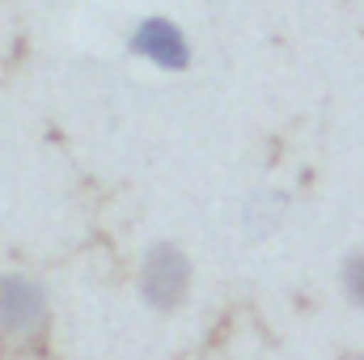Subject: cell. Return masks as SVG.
Wrapping results in <instances>:
<instances>
[{"label":"cell","instance_id":"1","mask_svg":"<svg viewBox=\"0 0 364 360\" xmlns=\"http://www.w3.org/2000/svg\"><path fill=\"white\" fill-rule=\"evenodd\" d=\"M47 327V297L30 275L0 280V331L9 339H34Z\"/></svg>","mask_w":364,"mask_h":360},{"label":"cell","instance_id":"2","mask_svg":"<svg viewBox=\"0 0 364 360\" xmlns=\"http://www.w3.org/2000/svg\"><path fill=\"white\" fill-rule=\"evenodd\" d=\"M127 47H132V55L149 60L161 73H186V64H191V43H186L182 26L170 17H144L132 30Z\"/></svg>","mask_w":364,"mask_h":360},{"label":"cell","instance_id":"3","mask_svg":"<svg viewBox=\"0 0 364 360\" xmlns=\"http://www.w3.org/2000/svg\"><path fill=\"white\" fill-rule=\"evenodd\" d=\"M186 284H191V263L182 259V250L174 246H153L144 271H140V288L149 297V305L157 309H174L182 297H186Z\"/></svg>","mask_w":364,"mask_h":360},{"label":"cell","instance_id":"4","mask_svg":"<svg viewBox=\"0 0 364 360\" xmlns=\"http://www.w3.org/2000/svg\"><path fill=\"white\" fill-rule=\"evenodd\" d=\"M343 288H348V297L364 305V255L356 259H348V268H343Z\"/></svg>","mask_w":364,"mask_h":360}]
</instances>
